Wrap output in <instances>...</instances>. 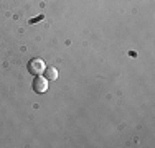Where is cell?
Segmentation results:
<instances>
[{"label":"cell","mask_w":155,"mask_h":148,"mask_svg":"<svg viewBox=\"0 0 155 148\" xmlns=\"http://www.w3.org/2000/svg\"><path fill=\"white\" fill-rule=\"evenodd\" d=\"M31 87H33V91H35L36 94H43V92L48 91V79L45 76H35Z\"/></svg>","instance_id":"cell-2"},{"label":"cell","mask_w":155,"mask_h":148,"mask_svg":"<svg viewBox=\"0 0 155 148\" xmlns=\"http://www.w3.org/2000/svg\"><path fill=\"white\" fill-rule=\"evenodd\" d=\"M45 77L48 81H56L58 79V69L53 68V66H48V68H45Z\"/></svg>","instance_id":"cell-3"},{"label":"cell","mask_w":155,"mask_h":148,"mask_svg":"<svg viewBox=\"0 0 155 148\" xmlns=\"http://www.w3.org/2000/svg\"><path fill=\"white\" fill-rule=\"evenodd\" d=\"M45 63H43V59H40V58H31L30 61H28V64H27V69H28V72L33 74V76H40L43 71H45Z\"/></svg>","instance_id":"cell-1"}]
</instances>
